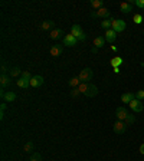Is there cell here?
I'll list each match as a JSON object with an SVG mask.
<instances>
[{"instance_id": "d590c367", "label": "cell", "mask_w": 144, "mask_h": 161, "mask_svg": "<svg viewBox=\"0 0 144 161\" xmlns=\"http://www.w3.org/2000/svg\"><path fill=\"white\" fill-rule=\"evenodd\" d=\"M0 108H1V111H4V109H6V104H1V105H0Z\"/></svg>"}, {"instance_id": "4fadbf2b", "label": "cell", "mask_w": 144, "mask_h": 161, "mask_svg": "<svg viewBox=\"0 0 144 161\" xmlns=\"http://www.w3.org/2000/svg\"><path fill=\"white\" fill-rule=\"evenodd\" d=\"M49 36H51V39L58 40V39H61V38L64 36V30H62V29H59V27H56V29H54L52 32L49 33Z\"/></svg>"}, {"instance_id": "f1b7e54d", "label": "cell", "mask_w": 144, "mask_h": 161, "mask_svg": "<svg viewBox=\"0 0 144 161\" xmlns=\"http://www.w3.org/2000/svg\"><path fill=\"white\" fill-rule=\"evenodd\" d=\"M133 20H134V23H137V25H141V23H143V16H141V14H135L133 17Z\"/></svg>"}, {"instance_id": "e575fe53", "label": "cell", "mask_w": 144, "mask_h": 161, "mask_svg": "<svg viewBox=\"0 0 144 161\" xmlns=\"http://www.w3.org/2000/svg\"><path fill=\"white\" fill-rule=\"evenodd\" d=\"M140 152H141V154H144V144H141V145H140Z\"/></svg>"}, {"instance_id": "8d00e7d4", "label": "cell", "mask_w": 144, "mask_h": 161, "mask_svg": "<svg viewBox=\"0 0 144 161\" xmlns=\"http://www.w3.org/2000/svg\"><path fill=\"white\" fill-rule=\"evenodd\" d=\"M143 66H144V62H143Z\"/></svg>"}, {"instance_id": "ffe728a7", "label": "cell", "mask_w": 144, "mask_h": 161, "mask_svg": "<svg viewBox=\"0 0 144 161\" xmlns=\"http://www.w3.org/2000/svg\"><path fill=\"white\" fill-rule=\"evenodd\" d=\"M104 43H105V38H102V36H98V38L94 39V46H95L97 49H101V48L104 46Z\"/></svg>"}, {"instance_id": "cb8c5ba5", "label": "cell", "mask_w": 144, "mask_h": 161, "mask_svg": "<svg viewBox=\"0 0 144 161\" xmlns=\"http://www.w3.org/2000/svg\"><path fill=\"white\" fill-rule=\"evenodd\" d=\"M69 85L72 86V88H78V86L81 85V81H79V78H78V76L71 78V81H69Z\"/></svg>"}, {"instance_id": "ac0fdd59", "label": "cell", "mask_w": 144, "mask_h": 161, "mask_svg": "<svg viewBox=\"0 0 144 161\" xmlns=\"http://www.w3.org/2000/svg\"><path fill=\"white\" fill-rule=\"evenodd\" d=\"M16 85L19 86V88H22V89H26V88H29L30 86V81H27V79H25L20 76V79L16 82Z\"/></svg>"}, {"instance_id": "836d02e7", "label": "cell", "mask_w": 144, "mask_h": 161, "mask_svg": "<svg viewBox=\"0 0 144 161\" xmlns=\"http://www.w3.org/2000/svg\"><path fill=\"white\" fill-rule=\"evenodd\" d=\"M6 71H7V68H6V65L3 64V65H1V75H3V74H6Z\"/></svg>"}, {"instance_id": "1f68e13d", "label": "cell", "mask_w": 144, "mask_h": 161, "mask_svg": "<svg viewBox=\"0 0 144 161\" xmlns=\"http://www.w3.org/2000/svg\"><path fill=\"white\" fill-rule=\"evenodd\" d=\"M135 6L140 9H144V0H135Z\"/></svg>"}, {"instance_id": "83f0119b", "label": "cell", "mask_w": 144, "mask_h": 161, "mask_svg": "<svg viewBox=\"0 0 144 161\" xmlns=\"http://www.w3.org/2000/svg\"><path fill=\"white\" fill-rule=\"evenodd\" d=\"M30 161H43V160H42V155L39 152H33L32 157H30Z\"/></svg>"}, {"instance_id": "8fae6325", "label": "cell", "mask_w": 144, "mask_h": 161, "mask_svg": "<svg viewBox=\"0 0 144 161\" xmlns=\"http://www.w3.org/2000/svg\"><path fill=\"white\" fill-rule=\"evenodd\" d=\"M62 52H64V46H62V45H55V46H52V48H51V55H52L54 58L61 56Z\"/></svg>"}, {"instance_id": "3957f363", "label": "cell", "mask_w": 144, "mask_h": 161, "mask_svg": "<svg viewBox=\"0 0 144 161\" xmlns=\"http://www.w3.org/2000/svg\"><path fill=\"white\" fill-rule=\"evenodd\" d=\"M92 76H94L92 69H91V68H85V69H82V71L79 72L78 78H79V81H81V82H87V84H88L89 81L92 79Z\"/></svg>"}, {"instance_id": "ba28073f", "label": "cell", "mask_w": 144, "mask_h": 161, "mask_svg": "<svg viewBox=\"0 0 144 161\" xmlns=\"http://www.w3.org/2000/svg\"><path fill=\"white\" fill-rule=\"evenodd\" d=\"M77 43H78V39L74 35H71V33L64 38V45H65V46H75Z\"/></svg>"}, {"instance_id": "9a60e30c", "label": "cell", "mask_w": 144, "mask_h": 161, "mask_svg": "<svg viewBox=\"0 0 144 161\" xmlns=\"http://www.w3.org/2000/svg\"><path fill=\"white\" fill-rule=\"evenodd\" d=\"M1 97H3V99H4L6 102H13V101H16V94L12 92V91H9V92H3Z\"/></svg>"}, {"instance_id": "d6986e66", "label": "cell", "mask_w": 144, "mask_h": 161, "mask_svg": "<svg viewBox=\"0 0 144 161\" xmlns=\"http://www.w3.org/2000/svg\"><path fill=\"white\" fill-rule=\"evenodd\" d=\"M112 22H114V19H105V20H102L101 22V27L105 29V30H110V29H112Z\"/></svg>"}, {"instance_id": "603a6c76", "label": "cell", "mask_w": 144, "mask_h": 161, "mask_svg": "<svg viewBox=\"0 0 144 161\" xmlns=\"http://www.w3.org/2000/svg\"><path fill=\"white\" fill-rule=\"evenodd\" d=\"M89 4H91L94 9H97V10H98V9H101V7L104 6V1H102V0H91V1H89Z\"/></svg>"}, {"instance_id": "8992f818", "label": "cell", "mask_w": 144, "mask_h": 161, "mask_svg": "<svg viewBox=\"0 0 144 161\" xmlns=\"http://www.w3.org/2000/svg\"><path fill=\"white\" fill-rule=\"evenodd\" d=\"M130 108L133 109L134 112H141L144 109V107H143V102L140 101V99H137V98H134L133 101L130 102Z\"/></svg>"}, {"instance_id": "52a82bcc", "label": "cell", "mask_w": 144, "mask_h": 161, "mask_svg": "<svg viewBox=\"0 0 144 161\" xmlns=\"http://www.w3.org/2000/svg\"><path fill=\"white\" fill-rule=\"evenodd\" d=\"M91 16H92V17H108V16H110V10H108L107 7H101V9L94 12Z\"/></svg>"}, {"instance_id": "484cf974", "label": "cell", "mask_w": 144, "mask_h": 161, "mask_svg": "<svg viewBox=\"0 0 144 161\" xmlns=\"http://www.w3.org/2000/svg\"><path fill=\"white\" fill-rule=\"evenodd\" d=\"M134 121H135V115H133V114H128L124 122H125V125H130V124H133Z\"/></svg>"}, {"instance_id": "2e32d148", "label": "cell", "mask_w": 144, "mask_h": 161, "mask_svg": "<svg viewBox=\"0 0 144 161\" xmlns=\"http://www.w3.org/2000/svg\"><path fill=\"white\" fill-rule=\"evenodd\" d=\"M120 9H121L122 13L128 14V13H131V12H133V4H130L128 1H124V3L120 4Z\"/></svg>"}, {"instance_id": "d4e9b609", "label": "cell", "mask_w": 144, "mask_h": 161, "mask_svg": "<svg viewBox=\"0 0 144 161\" xmlns=\"http://www.w3.org/2000/svg\"><path fill=\"white\" fill-rule=\"evenodd\" d=\"M19 75H22V71H20V68H17V66L12 68V69H10V76L16 78V76H19Z\"/></svg>"}, {"instance_id": "6da1fadb", "label": "cell", "mask_w": 144, "mask_h": 161, "mask_svg": "<svg viewBox=\"0 0 144 161\" xmlns=\"http://www.w3.org/2000/svg\"><path fill=\"white\" fill-rule=\"evenodd\" d=\"M78 89H79V92L81 94H84L85 97L88 98H94L97 97V94H98V88L94 85V84H87V82H81V85L78 86Z\"/></svg>"}, {"instance_id": "4316f807", "label": "cell", "mask_w": 144, "mask_h": 161, "mask_svg": "<svg viewBox=\"0 0 144 161\" xmlns=\"http://www.w3.org/2000/svg\"><path fill=\"white\" fill-rule=\"evenodd\" d=\"M23 150L26 151V152H30V151L33 150V142H32V141L26 142V144H25V147H23Z\"/></svg>"}, {"instance_id": "5b68a950", "label": "cell", "mask_w": 144, "mask_h": 161, "mask_svg": "<svg viewBox=\"0 0 144 161\" xmlns=\"http://www.w3.org/2000/svg\"><path fill=\"white\" fill-rule=\"evenodd\" d=\"M112 129H114V132H115V134H124V132H125V129H127V125H125V122H124V121H117V122H114Z\"/></svg>"}, {"instance_id": "44dd1931", "label": "cell", "mask_w": 144, "mask_h": 161, "mask_svg": "<svg viewBox=\"0 0 144 161\" xmlns=\"http://www.w3.org/2000/svg\"><path fill=\"white\" fill-rule=\"evenodd\" d=\"M0 84H1V86L3 88H6V86H9L12 84V81H10V78L6 75V74H3L1 75V78H0Z\"/></svg>"}, {"instance_id": "f546056e", "label": "cell", "mask_w": 144, "mask_h": 161, "mask_svg": "<svg viewBox=\"0 0 144 161\" xmlns=\"http://www.w3.org/2000/svg\"><path fill=\"white\" fill-rule=\"evenodd\" d=\"M22 78L27 79V81H32V78H33V76L30 75V74H29L27 71H23V72H22Z\"/></svg>"}, {"instance_id": "4dcf8cb0", "label": "cell", "mask_w": 144, "mask_h": 161, "mask_svg": "<svg viewBox=\"0 0 144 161\" xmlns=\"http://www.w3.org/2000/svg\"><path fill=\"white\" fill-rule=\"evenodd\" d=\"M135 98H137V99H140V101L143 99V98H144V91H143V89H140L138 92H135Z\"/></svg>"}, {"instance_id": "7402d4cb", "label": "cell", "mask_w": 144, "mask_h": 161, "mask_svg": "<svg viewBox=\"0 0 144 161\" xmlns=\"http://www.w3.org/2000/svg\"><path fill=\"white\" fill-rule=\"evenodd\" d=\"M124 61H122V58H120V56H115V58H112L111 59L110 64L112 65V68H120V65L122 64Z\"/></svg>"}, {"instance_id": "5bb4252c", "label": "cell", "mask_w": 144, "mask_h": 161, "mask_svg": "<svg viewBox=\"0 0 144 161\" xmlns=\"http://www.w3.org/2000/svg\"><path fill=\"white\" fill-rule=\"evenodd\" d=\"M105 40L107 42H110V43H112L114 40H115V38H117V32L115 30H112V29H110V30H105Z\"/></svg>"}, {"instance_id": "30bf717a", "label": "cell", "mask_w": 144, "mask_h": 161, "mask_svg": "<svg viewBox=\"0 0 144 161\" xmlns=\"http://www.w3.org/2000/svg\"><path fill=\"white\" fill-rule=\"evenodd\" d=\"M115 115H117L118 121H125L127 115H128V112H127V109H125L124 107H118L117 108V111H115Z\"/></svg>"}, {"instance_id": "9c48e42d", "label": "cell", "mask_w": 144, "mask_h": 161, "mask_svg": "<svg viewBox=\"0 0 144 161\" xmlns=\"http://www.w3.org/2000/svg\"><path fill=\"white\" fill-rule=\"evenodd\" d=\"M43 82H45L43 76L36 75V76H33V78H32V81H30V86H32V88H39V86L43 85Z\"/></svg>"}, {"instance_id": "277c9868", "label": "cell", "mask_w": 144, "mask_h": 161, "mask_svg": "<svg viewBox=\"0 0 144 161\" xmlns=\"http://www.w3.org/2000/svg\"><path fill=\"white\" fill-rule=\"evenodd\" d=\"M125 27H127V25H125L124 20H121V19H114V22H112V30L120 33V32H124Z\"/></svg>"}, {"instance_id": "d6a6232c", "label": "cell", "mask_w": 144, "mask_h": 161, "mask_svg": "<svg viewBox=\"0 0 144 161\" xmlns=\"http://www.w3.org/2000/svg\"><path fill=\"white\" fill-rule=\"evenodd\" d=\"M79 94H81V92H79V89H78V88H74V89L71 91V95H72V97H74V98H75V97H78Z\"/></svg>"}, {"instance_id": "7a4b0ae2", "label": "cell", "mask_w": 144, "mask_h": 161, "mask_svg": "<svg viewBox=\"0 0 144 161\" xmlns=\"http://www.w3.org/2000/svg\"><path fill=\"white\" fill-rule=\"evenodd\" d=\"M71 35H74L78 40H85V39H87V35L84 33L82 27H81L79 25H74V26L71 27Z\"/></svg>"}, {"instance_id": "e0dca14e", "label": "cell", "mask_w": 144, "mask_h": 161, "mask_svg": "<svg viewBox=\"0 0 144 161\" xmlns=\"http://www.w3.org/2000/svg\"><path fill=\"white\" fill-rule=\"evenodd\" d=\"M134 98H135V95H134L133 92H127V94H122L121 95V101L124 104H130Z\"/></svg>"}, {"instance_id": "7c38bea8", "label": "cell", "mask_w": 144, "mask_h": 161, "mask_svg": "<svg viewBox=\"0 0 144 161\" xmlns=\"http://www.w3.org/2000/svg\"><path fill=\"white\" fill-rule=\"evenodd\" d=\"M41 29L42 30H54V29H56L55 27V22L54 20H45L42 25H41Z\"/></svg>"}]
</instances>
